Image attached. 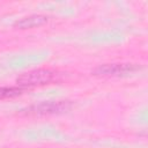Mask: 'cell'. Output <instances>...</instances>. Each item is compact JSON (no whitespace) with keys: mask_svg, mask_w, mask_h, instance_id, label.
Masks as SVG:
<instances>
[{"mask_svg":"<svg viewBox=\"0 0 148 148\" xmlns=\"http://www.w3.org/2000/svg\"><path fill=\"white\" fill-rule=\"evenodd\" d=\"M47 21H49V17L46 15L32 14V15H29V16L17 20L14 23V27L17 29H31V28L40 27V25L45 24Z\"/></svg>","mask_w":148,"mask_h":148,"instance_id":"cell-4","label":"cell"},{"mask_svg":"<svg viewBox=\"0 0 148 148\" xmlns=\"http://www.w3.org/2000/svg\"><path fill=\"white\" fill-rule=\"evenodd\" d=\"M57 76H58L57 72H54L52 69L37 68V69H32V71L21 74L17 77L16 82L20 87H22L24 89H29L32 87L49 84V83L53 82L54 80H57Z\"/></svg>","mask_w":148,"mask_h":148,"instance_id":"cell-1","label":"cell"},{"mask_svg":"<svg viewBox=\"0 0 148 148\" xmlns=\"http://www.w3.org/2000/svg\"><path fill=\"white\" fill-rule=\"evenodd\" d=\"M142 66L138 64H104L94 69L95 75L99 76H121L140 71Z\"/></svg>","mask_w":148,"mask_h":148,"instance_id":"cell-3","label":"cell"},{"mask_svg":"<svg viewBox=\"0 0 148 148\" xmlns=\"http://www.w3.org/2000/svg\"><path fill=\"white\" fill-rule=\"evenodd\" d=\"M27 89L17 86V87H0V99H5V98H13L16 97L21 94H23V91H25Z\"/></svg>","mask_w":148,"mask_h":148,"instance_id":"cell-5","label":"cell"},{"mask_svg":"<svg viewBox=\"0 0 148 148\" xmlns=\"http://www.w3.org/2000/svg\"><path fill=\"white\" fill-rule=\"evenodd\" d=\"M72 108V103L69 101H47L40 102L37 104H32L23 110L21 113L28 116H44V114H56L68 111Z\"/></svg>","mask_w":148,"mask_h":148,"instance_id":"cell-2","label":"cell"}]
</instances>
